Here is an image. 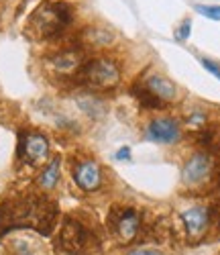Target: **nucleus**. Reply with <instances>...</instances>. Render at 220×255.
<instances>
[{
    "mask_svg": "<svg viewBox=\"0 0 220 255\" xmlns=\"http://www.w3.org/2000/svg\"><path fill=\"white\" fill-rule=\"evenodd\" d=\"M74 12L65 2H43L31 14L27 31L35 39H55L72 25Z\"/></svg>",
    "mask_w": 220,
    "mask_h": 255,
    "instance_id": "f257e3e1",
    "label": "nucleus"
},
{
    "mask_svg": "<svg viewBox=\"0 0 220 255\" xmlns=\"http://www.w3.org/2000/svg\"><path fill=\"white\" fill-rule=\"evenodd\" d=\"M100 239L82 221L65 217L57 233V249L65 255H92L98 251Z\"/></svg>",
    "mask_w": 220,
    "mask_h": 255,
    "instance_id": "f03ea898",
    "label": "nucleus"
},
{
    "mask_svg": "<svg viewBox=\"0 0 220 255\" xmlns=\"http://www.w3.org/2000/svg\"><path fill=\"white\" fill-rule=\"evenodd\" d=\"M120 63L114 57H92L86 61L80 76V84L90 92H110L120 84Z\"/></svg>",
    "mask_w": 220,
    "mask_h": 255,
    "instance_id": "7ed1b4c3",
    "label": "nucleus"
},
{
    "mask_svg": "<svg viewBox=\"0 0 220 255\" xmlns=\"http://www.w3.org/2000/svg\"><path fill=\"white\" fill-rule=\"evenodd\" d=\"M106 223H108V229L112 231V235L120 243H133L139 237V233L145 225V219H143V210L135 206L114 204L108 210Z\"/></svg>",
    "mask_w": 220,
    "mask_h": 255,
    "instance_id": "20e7f679",
    "label": "nucleus"
},
{
    "mask_svg": "<svg viewBox=\"0 0 220 255\" xmlns=\"http://www.w3.org/2000/svg\"><path fill=\"white\" fill-rule=\"evenodd\" d=\"M86 53L82 45H72V47H63L55 51L53 55L47 57V70L51 76L59 80H74L80 82L82 70L86 66Z\"/></svg>",
    "mask_w": 220,
    "mask_h": 255,
    "instance_id": "39448f33",
    "label": "nucleus"
},
{
    "mask_svg": "<svg viewBox=\"0 0 220 255\" xmlns=\"http://www.w3.org/2000/svg\"><path fill=\"white\" fill-rule=\"evenodd\" d=\"M180 227L188 243H202L212 235V219L208 204H196L180 212Z\"/></svg>",
    "mask_w": 220,
    "mask_h": 255,
    "instance_id": "423d86ee",
    "label": "nucleus"
},
{
    "mask_svg": "<svg viewBox=\"0 0 220 255\" xmlns=\"http://www.w3.org/2000/svg\"><path fill=\"white\" fill-rule=\"evenodd\" d=\"M72 178H74L76 186L80 190H84V192H96V190L102 188L104 172H102V167L98 165L96 159H92V157H80L74 163Z\"/></svg>",
    "mask_w": 220,
    "mask_h": 255,
    "instance_id": "0eeeda50",
    "label": "nucleus"
},
{
    "mask_svg": "<svg viewBox=\"0 0 220 255\" xmlns=\"http://www.w3.org/2000/svg\"><path fill=\"white\" fill-rule=\"evenodd\" d=\"M147 139L153 143H161V145H173L182 139V127L178 121L161 117V119H153L147 125Z\"/></svg>",
    "mask_w": 220,
    "mask_h": 255,
    "instance_id": "6e6552de",
    "label": "nucleus"
},
{
    "mask_svg": "<svg viewBox=\"0 0 220 255\" xmlns=\"http://www.w3.org/2000/svg\"><path fill=\"white\" fill-rule=\"evenodd\" d=\"M18 153L29 163H41L49 157V141L41 133H27L20 139Z\"/></svg>",
    "mask_w": 220,
    "mask_h": 255,
    "instance_id": "1a4fd4ad",
    "label": "nucleus"
},
{
    "mask_svg": "<svg viewBox=\"0 0 220 255\" xmlns=\"http://www.w3.org/2000/svg\"><path fill=\"white\" fill-rule=\"evenodd\" d=\"M143 86L149 90V92H153L155 94L161 102H175L180 98V88H178V84L175 82H171L167 76H163V74H151L147 80H145V84Z\"/></svg>",
    "mask_w": 220,
    "mask_h": 255,
    "instance_id": "9d476101",
    "label": "nucleus"
},
{
    "mask_svg": "<svg viewBox=\"0 0 220 255\" xmlns=\"http://www.w3.org/2000/svg\"><path fill=\"white\" fill-rule=\"evenodd\" d=\"M59 176H61V157L55 155L51 161H47L45 167L41 169L37 182H39V186L43 190H53L57 186V182H59Z\"/></svg>",
    "mask_w": 220,
    "mask_h": 255,
    "instance_id": "9b49d317",
    "label": "nucleus"
},
{
    "mask_svg": "<svg viewBox=\"0 0 220 255\" xmlns=\"http://www.w3.org/2000/svg\"><path fill=\"white\" fill-rule=\"evenodd\" d=\"M110 41H112V33H110L106 27H86L82 33L84 45L104 47V45H110Z\"/></svg>",
    "mask_w": 220,
    "mask_h": 255,
    "instance_id": "f8f14e48",
    "label": "nucleus"
},
{
    "mask_svg": "<svg viewBox=\"0 0 220 255\" xmlns=\"http://www.w3.org/2000/svg\"><path fill=\"white\" fill-rule=\"evenodd\" d=\"M130 92H133V96L139 100V104L143 106L145 111H163L165 102H161L153 92H149L143 84H137V86L130 88Z\"/></svg>",
    "mask_w": 220,
    "mask_h": 255,
    "instance_id": "ddd939ff",
    "label": "nucleus"
},
{
    "mask_svg": "<svg viewBox=\"0 0 220 255\" xmlns=\"http://www.w3.org/2000/svg\"><path fill=\"white\" fill-rule=\"evenodd\" d=\"M78 104H80V109H82L84 113H88L90 117H100V115L104 113V104H102V100L96 96V92H90L86 98H84V96L78 98Z\"/></svg>",
    "mask_w": 220,
    "mask_h": 255,
    "instance_id": "4468645a",
    "label": "nucleus"
},
{
    "mask_svg": "<svg viewBox=\"0 0 220 255\" xmlns=\"http://www.w3.org/2000/svg\"><path fill=\"white\" fill-rule=\"evenodd\" d=\"M10 255H45V253L37 243L29 239H14L10 245Z\"/></svg>",
    "mask_w": 220,
    "mask_h": 255,
    "instance_id": "2eb2a0df",
    "label": "nucleus"
},
{
    "mask_svg": "<svg viewBox=\"0 0 220 255\" xmlns=\"http://www.w3.org/2000/svg\"><path fill=\"white\" fill-rule=\"evenodd\" d=\"M194 10L210 20H220V4H196Z\"/></svg>",
    "mask_w": 220,
    "mask_h": 255,
    "instance_id": "dca6fc26",
    "label": "nucleus"
},
{
    "mask_svg": "<svg viewBox=\"0 0 220 255\" xmlns=\"http://www.w3.org/2000/svg\"><path fill=\"white\" fill-rule=\"evenodd\" d=\"M190 33H192V20L190 18H184L182 25L175 29V39H178V41H188L190 39Z\"/></svg>",
    "mask_w": 220,
    "mask_h": 255,
    "instance_id": "f3484780",
    "label": "nucleus"
},
{
    "mask_svg": "<svg viewBox=\"0 0 220 255\" xmlns=\"http://www.w3.org/2000/svg\"><path fill=\"white\" fill-rule=\"evenodd\" d=\"M200 63H202V68H204L208 74H212L216 80H220V63H216V61L210 59V57H200Z\"/></svg>",
    "mask_w": 220,
    "mask_h": 255,
    "instance_id": "a211bd4d",
    "label": "nucleus"
},
{
    "mask_svg": "<svg viewBox=\"0 0 220 255\" xmlns=\"http://www.w3.org/2000/svg\"><path fill=\"white\" fill-rule=\"evenodd\" d=\"M126 255H163L159 249H151V247H137V249H130Z\"/></svg>",
    "mask_w": 220,
    "mask_h": 255,
    "instance_id": "6ab92c4d",
    "label": "nucleus"
},
{
    "mask_svg": "<svg viewBox=\"0 0 220 255\" xmlns=\"http://www.w3.org/2000/svg\"><path fill=\"white\" fill-rule=\"evenodd\" d=\"M116 159H130V147H120V149L116 151Z\"/></svg>",
    "mask_w": 220,
    "mask_h": 255,
    "instance_id": "aec40b11",
    "label": "nucleus"
}]
</instances>
